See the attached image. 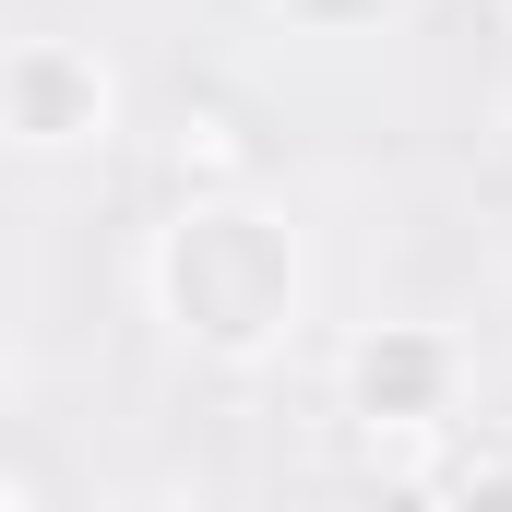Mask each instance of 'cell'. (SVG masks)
<instances>
[{
	"mask_svg": "<svg viewBox=\"0 0 512 512\" xmlns=\"http://www.w3.org/2000/svg\"><path fill=\"white\" fill-rule=\"evenodd\" d=\"M155 322L215 358V370H262L298 346V310H310V262H298V227L251 203V191H191L167 227H155Z\"/></svg>",
	"mask_w": 512,
	"mask_h": 512,
	"instance_id": "1",
	"label": "cell"
},
{
	"mask_svg": "<svg viewBox=\"0 0 512 512\" xmlns=\"http://www.w3.org/2000/svg\"><path fill=\"white\" fill-rule=\"evenodd\" d=\"M120 131V72L84 36H12L0 48V143L12 155H96Z\"/></svg>",
	"mask_w": 512,
	"mask_h": 512,
	"instance_id": "2",
	"label": "cell"
},
{
	"mask_svg": "<svg viewBox=\"0 0 512 512\" xmlns=\"http://www.w3.org/2000/svg\"><path fill=\"white\" fill-rule=\"evenodd\" d=\"M346 417L370 429V441H405V429H441L453 405H465V346L453 334H429V322H370L358 346H346Z\"/></svg>",
	"mask_w": 512,
	"mask_h": 512,
	"instance_id": "3",
	"label": "cell"
},
{
	"mask_svg": "<svg viewBox=\"0 0 512 512\" xmlns=\"http://www.w3.org/2000/svg\"><path fill=\"white\" fill-rule=\"evenodd\" d=\"M179 179L191 191H251V155H239L227 108H179Z\"/></svg>",
	"mask_w": 512,
	"mask_h": 512,
	"instance_id": "4",
	"label": "cell"
},
{
	"mask_svg": "<svg viewBox=\"0 0 512 512\" xmlns=\"http://www.w3.org/2000/svg\"><path fill=\"white\" fill-rule=\"evenodd\" d=\"M298 36H370V24H393V0H274Z\"/></svg>",
	"mask_w": 512,
	"mask_h": 512,
	"instance_id": "5",
	"label": "cell"
},
{
	"mask_svg": "<svg viewBox=\"0 0 512 512\" xmlns=\"http://www.w3.org/2000/svg\"><path fill=\"white\" fill-rule=\"evenodd\" d=\"M441 512H512V453H489V465H465V477L441 489Z\"/></svg>",
	"mask_w": 512,
	"mask_h": 512,
	"instance_id": "6",
	"label": "cell"
},
{
	"mask_svg": "<svg viewBox=\"0 0 512 512\" xmlns=\"http://www.w3.org/2000/svg\"><path fill=\"white\" fill-rule=\"evenodd\" d=\"M108 512H191V501H167V489H143V501H108Z\"/></svg>",
	"mask_w": 512,
	"mask_h": 512,
	"instance_id": "7",
	"label": "cell"
},
{
	"mask_svg": "<svg viewBox=\"0 0 512 512\" xmlns=\"http://www.w3.org/2000/svg\"><path fill=\"white\" fill-rule=\"evenodd\" d=\"M0 382H12V334H0Z\"/></svg>",
	"mask_w": 512,
	"mask_h": 512,
	"instance_id": "8",
	"label": "cell"
}]
</instances>
